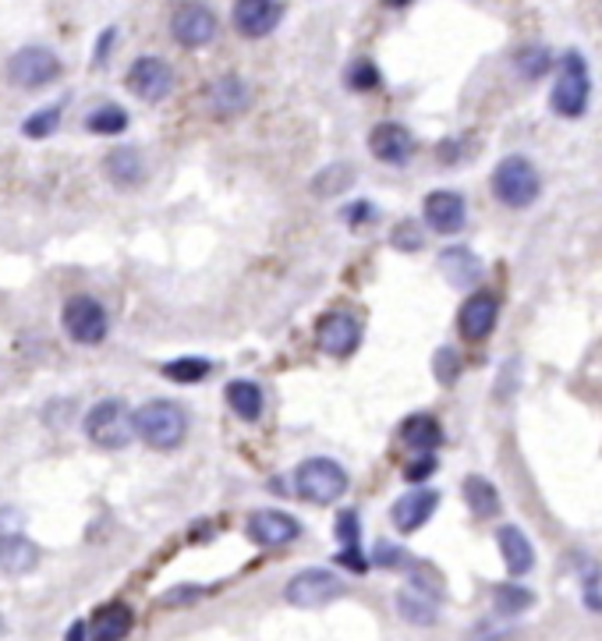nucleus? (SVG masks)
Masks as SVG:
<instances>
[{
  "label": "nucleus",
  "instance_id": "obj_34",
  "mask_svg": "<svg viewBox=\"0 0 602 641\" xmlns=\"http://www.w3.org/2000/svg\"><path fill=\"white\" fill-rule=\"evenodd\" d=\"M61 114H65L61 103H53L47 110H36L32 118H26L22 135H26V139H47V135H53V128L61 125Z\"/></svg>",
  "mask_w": 602,
  "mask_h": 641
},
{
  "label": "nucleus",
  "instance_id": "obj_25",
  "mask_svg": "<svg viewBox=\"0 0 602 641\" xmlns=\"http://www.w3.org/2000/svg\"><path fill=\"white\" fill-rule=\"evenodd\" d=\"M36 556L40 550L32 546V542L18 532V535H0V571L4 574H29L36 568Z\"/></svg>",
  "mask_w": 602,
  "mask_h": 641
},
{
  "label": "nucleus",
  "instance_id": "obj_12",
  "mask_svg": "<svg viewBox=\"0 0 602 641\" xmlns=\"http://www.w3.org/2000/svg\"><path fill=\"white\" fill-rule=\"evenodd\" d=\"M368 149H373V157L383 160V164H391V167H404L407 160L415 157V135L407 131L404 125L397 121H383L376 125L373 131H368Z\"/></svg>",
  "mask_w": 602,
  "mask_h": 641
},
{
  "label": "nucleus",
  "instance_id": "obj_27",
  "mask_svg": "<svg viewBox=\"0 0 602 641\" xmlns=\"http://www.w3.org/2000/svg\"><path fill=\"white\" fill-rule=\"evenodd\" d=\"M227 404H230V412H235L238 418L256 422L263 415V391H259V383L235 379V383L227 386Z\"/></svg>",
  "mask_w": 602,
  "mask_h": 641
},
{
  "label": "nucleus",
  "instance_id": "obj_7",
  "mask_svg": "<svg viewBox=\"0 0 602 641\" xmlns=\"http://www.w3.org/2000/svg\"><path fill=\"white\" fill-rule=\"evenodd\" d=\"M8 79L18 89H47L61 79V57L47 47H22L8 61Z\"/></svg>",
  "mask_w": 602,
  "mask_h": 641
},
{
  "label": "nucleus",
  "instance_id": "obj_20",
  "mask_svg": "<svg viewBox=\"0 0 602 641\" xmlns=\"http://www.w3.org/2000/svg\"><path fill=\"white\" fill-rule=\"evenodd\" d=\"M496 546H500L503 563H507V571L514 578L529 574L535 568V546L529 542V535L517 529V524H503V529L496 532Z\"/></svg>",
  "mask_w": 602,
  "mask_h": 641
},
{
  "label": "nucleus",
  "instance_id": "obj_36",
  "mask_svg": "<svg viewBox=\"0 0 602 641\" xmlns=\"http://www.w3.org/2000/svg\"><path fill=\"white\" fill-rule=\"evenodd\" d=\"M412 553L394 546V542H379V546L373 550V563L376 568H386V571H401V568H412Z\"/></svg>",
  "mask_w": 602,
  "mask_h": 641
},
{
  "label": "nucleus",
  "instance_id": "obj_3",
  "mask_svg": "<svg viewBox=\"0 0 602 641\" xmlns=\"http://www.w3.org/2000/svg\"><path fill=\"white\" fill-rule=\"evenodd\" d=\"M542 191V178L529 157H503L493 170V196L511 209H529Z\"/></svg>",
  "mask_w": 602,
  "mask_h": 641
},
{
  "label": "nucleus",
  "instance_id": "obj_29",
  "mask_svg": "<svg viewBox=\"0 0 602 641\" xmlns=\"http://www.w3.org/2000/svg\"><path fill=\"white\" fill-rule=\"evenodd\" d=\"M355 181V170L347 167V164H329L326 170H319L316 178H313V191L323 199L329 196H341V191H347Z\"/></svg>",
  "mask_w": 602,
  "mask_h": 641
},
{
  "label": "nucleus",
  "instance_id": "obj_38",
  "mask_svg": "<svg viewBox=\"0 0 602 641\" xmlns=\"http://www.w3.org/2000/svg\"><path fill=\"white\" fill-rule=\"evenodd\" d=\"M391 241H394L401 252H418V248H422V230H418L412 220H401V224L394 227Z\"/></svg>",
  "mask_w": 602,
  "mask_h": 641
},
{
  "label": "nucleus",
  "instance_id": "obj_40",
  "mask_svg": "<svg viewBox=\"0 0 602 641\" xmlns=\"http://www.w3.org/2000/svg\"><path fill=\"white\" fill-rule=\"evenodd\" d=\"M26 532V514L18 507H0V535H18Z\"/></svg>",
  "mask_w": 602,
  "mask_h": 641
},
{
  "label": "nucleus",
  "instance_id": "obj_5",
  "mask_svg": "<svg viewBox=\"0 0 602 641\" xmlns=\"http://www.w3.org/2000/svg\"><path fill=\"white\" fill-rule=\"evenodd\" d=\"M82 430H86L89 443L103 446V451H121V446H128L135 436V422H131V412L125 401L107 397L96 407H89Z\"/></svg>",
  "mask_w": 602,
  "mask_h": 641
},
{
  "label": "nucleus",
  "instance_id": "obj_32",
  "mask_svg": "<svg viewBox=\"0 0 602 641\" xmlns=\"http://www.w3.org/2000/svg\"><path fill=\"white\" fill-rule=\"evenodd\" d=\"M493 602H496L500 617H517V613H524V610H529L532 602H535V592H529L524 585H514V581H507V585H496Z\"/></svg>",
  "mask_w": 602,
  "mask_h": 641
},
{
  "label": "nucleus",
  "instance_id": "obj_8",
  "mask_svg": "<svg viewBox=\"0 0 602 641\" xmlns=\"http://www.w3.org/2000/svg\"><path fill=\"white\" fill-rule=\"evenodd\" d=\"M65 329H68V337L75 344H100L107 337V329H110V319H107V308L89 298V295H75L65 302Z\"/></svg>",
  "mask_w": 602,
  "mask_h": 641
},
{
  "label": "nucleus",
  "instance_id": "obj_19",
  "mask_svg": "<svg viewBox=\"0 0 602 641\" xmlns=\"http://www.w3.org/2000/svg\"><path fill=\"white\" fill-rule=\"evenodd\" d=\"M103 174L107 181L118 188H139L146 178V160L135 146H118L103 157Z\"/></svg>",
  "mask_w": 602,
  "mask_h": 641
},
{
  "label": "nucleus",
  "instance_id": "obj_31",
  "mask_svg": "<svg viewBox=\"0 0 602 641\" xmlns=\"http://www.w3.org/2000/svg\"><path fill=\"white\" fill-rule=\"evenodd\" d=\"M213 373V362L199 358V355H185V358H174L164 365V376L174 383H199Z\"/></svg>",
  "mask_w": 602,
  "mask_h": 641
},
{
  "label": "nucleus",
  "instance_id": "obj_33",
  "mask_svg": "<svg viewBox=\"0 0 602 641\" xmlns=\"http://www.w3.org/2000/svg\"><path fill=\"white\" fill-rule=\"evenodd\" d=\"M86 128L92 135H121L128 128V114L121 107H100L86 118Z\"/></svg>",
  "mask_w": 602,
  "mask_h": 641
},
{
  "label": "nucleus",
  "instance_id": "obj_28",
  "mask_svg": "<svg viewBox=\"0 0 602 641\" xmlns=\"http://www.w3.org/2000/svg\"><path fill=\"white\" fill-rule=\"evenodd\" d=\"M209 103L217 107V114H238L248 107V86L238 79V75H224V79L213 82Z\"/></svg>",
  "mask_w": 602,
  "mask_h": 641
},
{
  "label": "nucleus",
  "instance_id": "obj_41",
  "mask_svg": "<svg viewBox=\"0 0 602 641\" xmlns=\"http://www.w3.org/2000/svg\"><path fill=\"white\" fill-rule=\"evenodd\" d=\"M199 592H203V589H196V585H181L178 592H167V595H164V607H181V602H191Z\"/></svg>",
  "mask_w": 602,
  "mask_h": 641
},
{
  "label": "nucleus",
  "instance_id": "obj_11",
  "mask_svg": "<svg viewBox=\"0 0 602 641\" xmlns=\"http://www.w3.org/2000/svg\"><path fill=\"white\" fill-rule=\"evenodd\" d=\"M217 14H213L206 4H185L174 11L170 18V36L174 43H181L185 50H199V47H209L213 40H217Z\"/></svg>",
  "mask_w": 602,
  "mask_h": 641
},
{
  "label": "nucleus",
  "instance_id": "obj_18",
  "mask_svg": "<svg viewBox=\"0 0 602 641\" xmlns=\"http://www.w3.org/2000/svg\"><path fill=\"white\" fill-rule=\"evenodd\" d=\"M436 503H440V493H436V490H415V493H404V496L394 503V511H391L394 529H397V532H404V535L418 532L422 524L436 514Z\"/></svg>",
  "mask_w": 602,
  "mask_h": 641
},
{
  "label": "nucleus",
  "instance_id": "obj_15",
  "mask_svg": "<svg viewBox=\"0 0 602 641\" xmlns=\"http://www.w3.org/2000/svg\"><path fill=\"white\" fill-rule=\"evenodd\" d=\"M422 217L436 235H457L464 220H468V206H464V196H457V191H433L422 203Z\"/></svg>",
  "mask_w": 602,
  "mask_h": 641
},
{
  "label": "nucleus",
  "instance_id": "obj_10",
  "mask_svg": "<svg viewBox=\"0 0 602 641\" xmlns=\"http://www.w3.org/2000/svg\"><path fill=\"white\" fill-rule=\"evenodd\" d=\"M362 344V323L352 313H326L316 323V347L329 358L355 355Z\"/></svg>",
  "mask_w": 602,
  "mask_h": 641
},
{
  "label": "nucleus",
  "instance_id": "obj_2",
  "mask_svg": "<svg viewBox=\"0 0 602 641\" xmlns=\"http://www.w3.org/2000/svg\"><path fill=\"white\" fill-rule=\"evenodd\" d=\"M589 96H592V79H589V65L578 50H568L556 65V82L550 92L553 114L560 118H581L589 110Z\"/></svg>",
  "mask_w": 602,
  "mask_h": 641
},
{
  "label": "nucleus",
  "instance_id": "obj_37",
  "mask_svg": "<svg viewBox=\"0 0 602 641\" xmlns=\"http://www.w3.org/2000/svg\"><path fill=\"white\" fill-rule=\"evenodd\" d=\"M347 86L358 89V92H368L379 86V68L373 61H355L347 68Z\"/></svg>",
  "mask_w": 602,
  "mask_h": 641
},
{
  "label": "nucleus",
  "instance_id": "obj_13",
  "mask_svg": "<svg viewBox=\"0 0 602 641\" xmlns=\"http://www.w3.org/2000/svg\"><path fill=\"white\" fill-rule=\"evenodd\" d=\"M245 532L251 542H259V546L277 550V546H287V542H295L302 535V521L284 514V511H256V514H248Z\"/></svg>",
  "mask_w": 602,
  "mask_h": 641
},
{
  "label": "nucleus",
  "instance_id": "obj_24",
  "mask_svg": "<svg viewBox=\"0 0 602 641\" xmlns=\"http://www.w3.org/2000/svg\"><path fill=\"white\" fill-rule=\"evenodd\" d=\"M128 631H131V610L125 602H110V607L92 617V624H86V638L92 641H118Z\"/></svg>",
  "mask_w": 602,
  "mask_h": 641
},
{
  "label": "nucleus",
  "instance_id": "obj_23",
  "mask_svg": "<svg viewBox=\"0 0 602 641\" xmlns=\"http://www.w3.org/2000/svg\"><path fill=\"white\" fill-rule=\"evenodd\" d=\"M337 539H341V553H337V563H344V568H352L358 574L368 571V560L362 553V524H358V514L355 511H344L337 517Z\"/></svg>",
  "mask_w": 602,
  "mask_h": 641
},
{
  "label": "nucleus",
  "instance_id": "obj_26",
  "mask_svg": "<svg viewBox=\"0 0 602 641\" xmlns=\"http://www.w3.org/2000/svg\"><path fill=\"white\" fill-rule=\"evenodd\" d=\"M464 503L472 507L475 517H496L500 514V493H496V485L485 479V475H468L464 479Z\"/></svg>",
  "mask_w": 602,
  "mask_h": 641
},
{
  "label": "nucleus",
  "instance_id": "obj_14",
  "mask_svg": "<svg viewBox=\"0 0 602 641\" xmlns=\"http://www.w3.org/2000/svg\"><path fill=\"white\" fill-rule=\"evenodd\" d=\"M284 18L280 0H238L235 4V29L245 40H263L269 36Z\"/></svg>",
  "mask_w": 602,
  "mask_h": 641
},
{
  "label": "nucleus",
  "instance_id": "obj_22",
  "mask_svg": "<svg viewBox=\"0 0 602 641\" xmlns=\"http://www.w3.org/2000/svg\"><path fill=\"white\" fill-rule=\"evenodd\" d=\"M401 443L412 446L415 454H433L436 446L443 443V430H440L436 415L418 412V415H412V418H404V425H401Z\"/></svg>",
  "mask_w": 602,
  "mask_h": 641
},
{
  "label": "nucleus",
  "instance_id": "obj_43",
  "mask_svg": "<svg viewBox=\"0 0 602 641\" xmlns=\"http://www.w3.org/2000/svg\"><path fill=\"white\" fill-rule=\"evenodd\" d=\"M373 213H376V209L368 206V203H355V206L344 209V217L352 220V224H365V217H373Z\"/></svg>",
  "mask_w": 602,
  "mask_h": 641
},
{
  "label": "nucleus",
  "instance_id": "obj_21",
  "mask_svg": "<svg viewBox=\"0 0 602 641\" xmlns=\"http://www.w3.org/2000/svg\"><path fill=\"white\" fill-rule=\"evenodd\" d=\"M440 269H443V277L451 280L454 287H472V284L482 280V259L475 256L472 248H464V245L443 248Z\"/></svg>",
  "mask_w": 602,
  "mask_h": 641
},
{
  "label": "nucleus",
  "instance_id": "obj_44",
  "mask_svg": "<svg viewBox=\"0 0 602 641\" xmlns=\"http://www.w3.org/2000/svg\"><path fill=\"white\" fill-rule=\"evenodd\" d=\"M383 4H386V8H407L412 0H383Z\"/></svg>",
  "mask_w": 602,
  "mask_h": 641
},
{
  "label": "nucleus",
  "instance_id": "obj_35",
  "mask_svg": "<svg viewBox=\"0 0 602 641\" xmlns=\"http://www.w3.org/2000/svg\"><path fill=\"white\" fill-rule=\"evenodd\" d=\"M433 376L443 383V386H454L457 376H461V355L454 347H440L436 358H433Z\"/></svg>",
  "mask_w": 602,
  "mask_h": 641
},
{
  "label": "nucleus",
  "instance_id": "obj_1",
  "mask_svg": "<svg viewBox=\"0 0 602 641\" xmlns=\"http://www.w3.org/2000/svg\"><path fill=\"white\" fill-rule=\"evenodd\" d=\"M135 436L152 451H174L188 436V415L174 401H146L139 412H131Z\"/></svg>",
  "mask_w": 602,
  "mask_h": 641
},
{
  "label": "nucleus",
  "instance_id": "obj_30",
  "mask_svg": "<svg viewBox=\"0 0 602 641\" xmlns=\"http://www.w3.org/2000/svg\"><path fill=\"white\" fill-rule=\"evenodd\" d=\"M514 68H517L521 79L535 82V79H542V75L553 68V53L546 47H521L514 53Z\"/></svg>",
  "mask_w": 602,
  "mask_h": 641
},
{
  "label": "nucleus",
  "instance_id": "obj_6",
  "mask_svg": "<svg viewBox=\"0 0 602 641\" xmlns=\"http://www.w3.org/2000/svg\"><path fill=\"white\" fill-rule=\"evenodd\" d=\"M344 592H347L344 578H337L334 571H323V568H308L287 581L284 599L298 610H323L329 602H337Z\"/></svg>",
  "mask_w": 602,
  "mask_h": 641
},
{
  "label": "nucleus",
  "instance_id": "obj_9",
  "mask_svg": "<svg viewBox=\"0 0 602 641\" xmlns=\"http://www.w3.org/2000/svg\"><path fill=\"white\" fill-rule=\"evenodd\" d=\"M125 86L131 96H139L142 103H160L174 89V68L164 57H139V61L128 68Z\"/></svg>",
  "mask_w": 602,
  "mask_h": 641
},
{
  "label": "nucleus",
  "instance_id": "obj_16",
  "mask_svg": "<svg viewBox=\"0 0 602 641\" xmlns=\"http://www.w3.org/2000/svg\"><path fill=\"white\" fill-rule=\"evenodd\" d=\"M500 319V302L490 295V290H475V295L461 305V313H457V326H461V334L468 337V341H485L493 334V326Z\"/></svg>",
  "mask_w": 602,
  "mask_h": 641
},
{
  "label": "nucleus",
  "instance_id": "obj_42",
  "mask_svg": "<svg viewBox=\"0 0 602 641\" xmlns=\"http://www.w3.org/2000/svg\"><path fill=\"white\" fill-rule=\"evenodd\" d=\"M118 40V29H107L100 36V43H96V65H107V53H110V43Z\"/></svg>",
  "mask_w": 602,
  "mask_h": 641
},
{
  "label": "nucleus",
  "instance_id": "obj_39",
  "mask_svg": "<svg viewBox=\"0 0 602 641\" xmlns=\"http://www.w3.org/2000/svg\"><path fill=\"white\" fill-rule=\"evenodd\" d=\"M433 472H436V457H433V454H418V457L404 469V479H407V482H425Z\"/></svg>",
  "mask_w": 602,
  "mask_h": 641
},
{
  "label": "nucleus",
  "instance_id": "obj_17",
  "mask_svg": "<svg viewBox=\"0 0 602 641\" xmlns=\"http://www.w3.org/2000/svg\"><path fill=\"white\" fill-rule=\"evenodd\" d=\"M397 610L407 624H433L440 613V589L425 585V581H407L397 592Z\"/></svg>",
  "mask_w": 602,
  "mask_h": 641
},
{
  "label": "nucleus",
  "instance_id": "obj_4",
  "mask_svg": "<svg viewBox=\"0 0 602 641\" xmlns=\"http://www.w3.org/2000/svg\"><path fill=\"white\" fill-rule=\"evenodd\" d=\"M295 493L316 507L337 503L347 493V472L329 457H308L295 469Z\"/></svg>",
  "mask_w": 602,
  "mask_h": 641
}]
</instances>
